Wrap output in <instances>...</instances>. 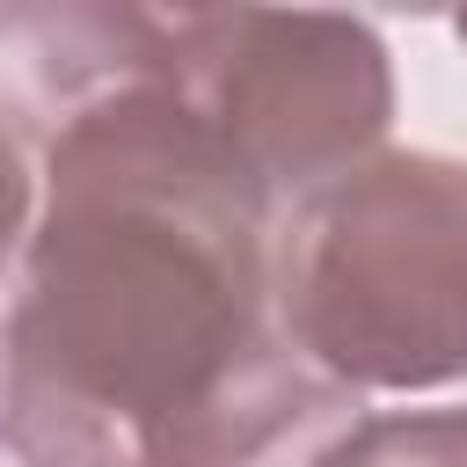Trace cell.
<instances>
[{
	"instance_id": "obj_1",
	"label": "cell",
	"mask_w": 467,
	"mask_h": 467,
	"mask_svg": "<svg viewBox=\"0 0 467 467\" xmlns=\"http://www.w3.org/2000/svg\"><path fill=\"white\" fill-rule=\"evenodd\" d=\"M36 175L0 328V438L22 467H161L168 438L277 336V197L175 80L88 109Z\"/></svg>"
},
{
	"instance_id": "obj_2",
	"label": "cell",
	"mask_w": 467,
	"mask_h": 467,
	"mask_svg": "<svg viewBox=\"0 0 467 467\" xmlns=\"http://www.w3.org/2000/svg\"><path fill=\"white\" fill-rule=\"evenodd\" d=\"M277 336L350 394L467 379V161L372 153L270 234Z\"/></svg>"
},
{
	"instance_id": "obj_3",
	"label": "cell",
	"mask_w": 467,
	"mask_h": 467,
	"mask_svg": "<svg viewBox=\"0 0 467 467\" xmlns=\"http://www.w3.org/2000/svg\"><path fill=\"white\" fill-rule=\"evenodd\" d=\"M182 102L270 197H306L372 161L394 124V66L372 22L277 7H182Z\"/></svg>"
},
{
	"instance_id": "obj_4",
	"label": "cell",
	"mask_w": 467,
	"mask_h": 467,
	"mask_svg": "<svg viewBox=\"0 0 467 467\" xmlns=\"http://www.w3.org/2000/svg\"><path fill=\"white\" fill-rule=\"evenodd\" d=\"M161 80H182L175 15L88 0L0 7V139H15L29 168L88 109Z\"/></svg>"
},
{
	"instance_id": "obj_5",
	"label": "cell",
	"mask_w": 467,
	"mask_h": 467,
	"mask_svg": "<svg viewBox=\"0 0 467 467\" xmlns=\"http://www.w3.org/2000/svg\"><path fill=\"white\" fill-rule=\"evenodd\" d=\"M358 423V394L314 372L285 336H270L161 452V467H321V452Z\"/></svg>"
},
{
	"instance_id": "obj_6",
	"label": "cell",
	"mask_w": 467,
	"mask_h": 467,
	"mask_svg": "<svg viewBox=\"0 0 467 467\" xmlns=\"http://www.w3.org/2000/svg\"><path fill=\"white\" fill-rule=\"evenodd\" d=\"M321 467H467V409H401L358 416Z\"/></svg>"
},
{
	"instance_id": "obj_7",
	"label": "cell",
	"mask_w": 467,
	"mask_h": 467,
	"mask_svg": "<svg viewBox=\"0 0 467 467\" xmlns=\"http://www.w3.org/2000/svg\"><path fill=\"white\" fill-rule=\"evenodd\" d=\"M29 161L15 153V139H0V270L15 263V248L29 241V219H36V190H29Z\"/></svg>"
},
{
	"instance_id": "obj_8",
	"label": "cell",
	"mask_w": 467,
	"mask_h": 467,
	"mask_svg": "<svg viewBox=\"0 0 467 467\" xmlns=\"http://www.w3.org/2000/svg\"><path fill=\"white\" fill-rule=\"evenodd\" d=\"M452 36H460V44H467V15H460V22H452Z\"/></svg>"
}]
</instances>
